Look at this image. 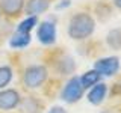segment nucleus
Instances as JSON below:
<instances>
[{
	"instance_id": "nucleus-15",
	"label": "nucleus",
	"mask_w": 121,
	"mask_h": 113,
	"mask_svg": "<svg viewBox=\"0 0 121 113\" xmlns=\"http://www.w3.org/2000/svg\"><path fill=\"white\" fill-rule=\"evenodd\" d=\"M106 42L112 50H120L121 48V29H112L106 35Z\"/></svg>"
},
{
	"instance_id": "nucleus-20",
	"label": "nucleus",
	"mask_w": 121,
	"mask_h": 113,
	"mask_svg": "<svg viewBox=\"0 0 121 113\" xmlns=\"http://www.w3.org/2000/svg\"><path fill=\"white\" fill-rule=\"evenodd\" d=\"M0 18H2V11H0Z\"/></svg>"
},
{
	"instance_id": "nucleus-13",
	"label": "nucleus",
	"mask_w": 121,
	"mask_h": 113,
	"mask_svg": "<svg viewBox=\"0 0 121 113\" xmlns=\"http://www.w3.org/2000/svg\"><path fill=\"white\" fill-rule=\"evenodd\" d=\"M32 41V36L27 35V33H17L15 32L9 39V45L12 48H24L27 47Z\"/></svg>"
},
{
	"instance_id": "nucleus-19",
	"label": "nucleus",
	"mask_w": 121,
	"mask_h": 113,
	"mask_svg": "<svg viewBox=\"0 0 121 113\" xmlns=\"http://www.w3.org/2000/svg\"><path fill=\"white\" fill-rule=\"evenodd\" d=\"M113 5H115L117 8H120V9H121V0H113Z\"/></svg>"
},
{
	"instance_id": "nucleus-5",
	"label": "nucleus",
	"mask_w": 121,
	"mask_h": 113,
	"mask_svg": "<svg viewBox=\"0 0 121 113\" xmlns=\"http://www.w3.org/2000/svg\"><path fill=\"white\" fill-rule=\"evenodd\" d=\"M94 69L100 75L104 77H112L118 73L120 69V59L117 56H109V57H101L94 63Z\"/></svg>"
},
{
	"instance_id": "nucleus-17",
	"label": "nucleus",
	"mask_w": 121,
	"mask_h": 113,
	"mask_svg": "<svg viewBox=\"0 0 121 113\" xmlns=\"http://www.w3.org/2000/svg\"><path fill=\"white\" fill-rule=\"evenodd\" d=\"M47 113H68L64 107H60V105H53V107L48 110Z\"/></svg>"
},
{
	"instance_id": "nucleus-2",
	"label": "nucleus",
	"mask_w": 121,
	"mask_h": 113,
	"mask_svg": "<svg viewBox=\"0 0 121 113\" xmlns=\"http://www.w3.org/2000/svg\"><path fill=\"white\" fill-rule=\"evenodd\" d=\"M47 68L44 65H29L23 73V85L27 89H36L39 86H43L45 80H47Z\"/></svg>"
},
{
	"instance_id": "nucleus-18",
	"label": "nucleus",
	"mask_w": 121,
	"mask_h": 113,
	"mask_svg": "<svg viewBox=\"0 0 121 113\" xmlns=\"http://www.w3.org/2000/svg\"><path fill=\"white\" fill-rule=\"evenodd\" d=\"M67 6H70V0H60V3L56 5V9H64Z\"/></svg>"
},
{
	"instance_id": "nucleus-4",
	"label": "nucleus",
	"mask_w": 121,
	"mask_h": 113,
	"mask_svg": "<svg viewBox=\"0 0 121 113\" xmlns=\"http://www.w3.org/2000/svg\"><path fill=\"white\" fill-rule=\"evenodd\" d=\"M36 38L43 45H53L56 42V24L52 20H44L39 23L36 30Z\"/></svg>"
},
{
	"instance_id": "nucleus-16",
	"label": "nucleus",
	"mask_w": 121,
	"mask_h": 113,
	"mask_svg": "<svg viewBox=\"0 0 121 113\" xmlns=\"http://www.w3.org/2000/svg\"><path fill=\"white\" fill-rule=\"evenodd\" d=\"M14 71L9 65H2L0 66V90L6 89V86L12 81Z\"/></svg>"
},
{
	"instance_id": "nucleus-14",
	"label": "nucleus",
	"mask_w": 121,
	"mask_h": 113,
	"mask_svg": "<svg viewBox=\"0 0 121 113\" xmlns=\"http://www.w3.org/2000/svg\"><path fill=\"white\" fill-rule=\"evenodd\" d=\"M36 26H38V17H27L23 21H20V24L17 26V33H27V35H30V32Z\"/></svg>"
},
{
	"instance_id": "nucleus-10",
	"label": "nucleus",
	"mask_w": 121,
	"mask_h": 113,
	"mask_svg": "<svg viewBox=\"0 0 121 113\" xmlns=\"http://www.w3.org/2000/svg\"><path fill=\"white\" fill-rule=\"evenodd\" d=\"M50 8V0H27L24 5V12L27 17H38Z\"/></svg>"
},
{
	"instance_id": "nucleus-6",
	"label": "nucleus",
	"mask_w": 121,
	"mask_h": 113,
	"mask_svg": "<svg viewBox=\"0 0 121 113\" xmlns=\"http://www.w3.org/2000/svg\"><path fill=\"white\" fill-rule=\"evenodd\" d=\"M21 101V95L17 89H2L0 90V110L9 112L18 107Z\"/></svg>"
},
{
	"instance_id": "nucleus-1",
	"label": "nucleus",
	"mask_w": 121,
	"mask_h": 113,
	"mask_svg": "<svg viewBox=\"0 0 121 113\" xmlns=\"http://www.w3.org/2000/svg\"><path fill=\"white\" fill-rule=\"evenodd\" d=\"M94 29H95V21L88 12H77L68 21V36L74 41H82L86 39L92 35Z\"/></svg>"
},
{
	"instance_id": "nucleus-11",
	"label": "nucleus",
	"mask_w": 121,
	"mask_h": 113,
	"mask_svg": "<svg viewBox=\"0 0 121 113\" xmlns=\"http://www.w3.org/2000/svg\"><path fill=\"white\" fill-rule=\"evenodd\" d=\"M106 93H108V86L104 83H97L95 86H92V89L88 93V101L94 105H100L104 101Z\"/></svg>"
},
{
	"instance_id": "nucleus-12",
	"label": "nucleus",
	"mask_w": 121,
	"mask_h": 113,
	"mask_svg": "<svg viewBox=\"0 0 121 113\" xmlns=\"http://www.w3.org/2000/svg\"><path fill=\"white\" fill-rule=\"evenodd\" d=\"M100 78H101V75L98 74L95 69H91V71H86L85 74H82L80 77H79V80H80V85H82L83 90H85V89H89V88H92V86H95L97 83L100 81Z\"/></svg>"
},
{
	"instance_id": "nucleus-7",
	"label": "nucleus",
	"mask_w": 121,
	"mask_h": 113,
	"mask_svg": "<svg viewBox=\"0 0 121 113\" xmlns=\"http://www.w3.org/2000/svg\"><path fill=\"white\" fill-rule=\"evenodd\" d=\"M26 0H0V11L6 18H17L24 11Z\"/></svg>"
},
{
	"instance_id": "nucleus-21",
	"label": "nucleus",
	"mask_w": 121,
	"mask_h": 113,
	"mask_svg": "<svg viewBox=\"0 0 121 113\" xmlns=\"http://www.w3.org/2000/svg\"><path fill=\"white\" fill-rule=\"evenodd\" d=\"M101 113H109V112H101Z\"/></svg>"
},
{
	"instance_id": "nucleus-8",
	"label": "nucleus",
	"mask_w": 121,
	"mask_h": 113,
	"mask_svg": "<svg viewBox=\"0 0 121 113\" xmlns=\"http://www.w3.org/2000/svg\"><path fill=\"white\" fill-rule=\"evenodd\" d=\"M17 109L20 113H41L44 109V104L38 97L27 95V97L21 98V101H20Z\"/></svg>"
},
{
	"instance_id": "nucleus-3",
	"label": "nucleus",
	"mask_w": 121,
	"mask_h": 113,
	"mask_svg": "<svg viewBox=\"0 0 121 113\" xmlns=\"http://www.w3.org/2000/svg\"><path fill=\"white\" fill-rule=\"evenodd\" d=\"M82 95H83V88L80 85L79 77H71L65 83V86L62 88V92H60V98L65 103H70V104L77 103L82 98Z\"/></svg>"
},
{
	"instance_id": "nucleus-9",
	"label": "nucleus",
	"mask_w": 121,
	"mask_h": 113,
	"mask_svg": "<svg viewBox=\"0 0 121 113\" xmlns=\"http://www.w3.org/2000/svg\"><path fill=\"white\" fill-rule=\"evenodd\" d=\"M53 65H55V69L58 71L59 74H62V75L73 74L74 69H76V62H74V59L71 57V56H68V54L59 56V57L55 60V63H53Z\"/></svg>"
}]
</instances>
